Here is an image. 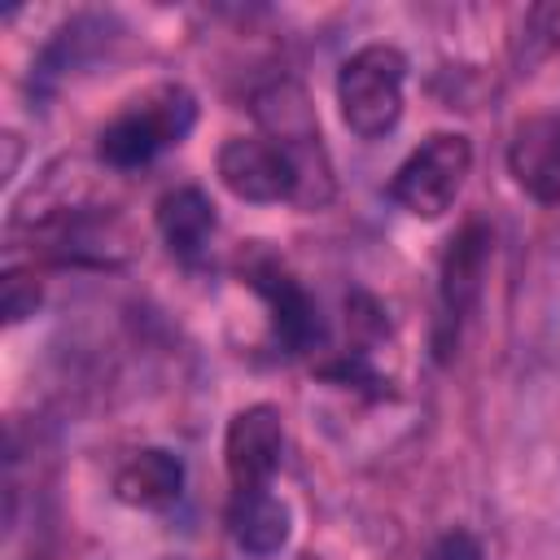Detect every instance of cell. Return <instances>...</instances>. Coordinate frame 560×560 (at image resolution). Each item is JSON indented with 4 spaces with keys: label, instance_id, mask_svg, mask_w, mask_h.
Here are the masks:
<instances>
[{
    "label": "cell",
    "instance_id": "52a82bcc",
    "mask_svg": "<svg viewBox=\"0 0 560 560\" xmlns=\"http://www.w3.org/2000/svg\"><path fill=\"white\" fill-rule=\"evenodd\" d=\"M114 494L127 508H144V512L171 508L184 494V459L171 455V451H162V446H140V451H131L118 464Z\"/></svg>",
    "mask_w": 560,
    "mask_h": 560
},
{
    "label": "cell",
    "instance_id": "ba28073f",
    "mask_svg": "<svg viewBox=\"0 0 560 560\" xmlns=\"http://www.w3.org/2000/svg\"><path fill=\"white\" fill-rule=\"evenodd\" d=\"M289 529H293L289 503L280 494H271V486L232 490V499H228V534L245 556H276L289 542Z\"/></svg>",
    "mask_w": 560,
    "mask_h": 560
},
{
    "label": "cell",
    "instance_id": "30bf717a",
    "mask_svg": "<svg viewBox=\"0 0 560 560\" xmlns=\"http://www.w3.org/2000/svg\"><path fill=\"white\" fill-rule=\"evenodd\" d=\"M214 228H219L214 201H210L201 188H192V184H179V188H171V192L158 201V232H162L166 249H171L179 262L206 258Z\"/></svg>",
    "mask_w": 560,
    "mask_h": 560
},
{
    "label": "cell",
    "instance_id": "277c9868",
    "mask_svg": "<svg viewBox=\"0 0 560 560\" xmlns=\"http://www.w3.org/2000/svg\"><path fill=\"white\" fill-rule=\"evenodd\" d=\"M219 179L232 197L254 201V206H271V201H289L302 192L306 166L271 136H232L223 140L219 158Z\"/></svg>",
    "mask_w": 560,
    "mask_h": 560
},
{
    "label": "cell",
    "instance_id": "7a4b0ae2",
    "mask_svg": "<svg viewBox=\"0 0 560 560\" xmlns=\"http://www.w3.org/2000/svg\"><path fill=\"white\" fill-rule=\"evenodd\" d=\"M192 122H197V101L179 83H166L144 101H136L131 109H122L114 122H105L96 136V153L114 171H140L158 153L179 144L192 131Z\"/></svg>",
    "mask_w": 560,
    "mask_h": 560
},
{
    "label": "cell",
    "instance_id": "7c38bea8",
    "mask_svg": "<svg viewBox=\"0 0 560 560\" xmlns=\"http://www.w3.org/2000/svg\"><path fill=\"white\" fill-rule=\"evenodd\" d=\"M429 560H481V547H477V538L468 529H451V534H442L433 542Z\"/></svg>",
    "mask_w": 560,
    "mask_h": 560
},
{
    "label": "cell",
    "instance_id": "9c48e42d",
    "mask_svg": "<svg viewBox=\"0 0 560 560\" xmlns=\"http://www.w3.org/2000/svg\"><path fill=\"white\" fill-rule=\"evenodd\" d=\"M512 179L542 206L560 201V118H529L508 149Z\"/></svg>",
    "mask_w": 560,
    "mask_h": 560
},
{
    "label": "cell",
    "instance_id": "8fae6325",
    "mask_svg": "<svg viewBox=\"0 0 560 560\" xmlns=\"http://www.w3.org/2000/svg\"><path fill=\"white\" fill-rule=\"evenodd\" d=\"M486 258H490V232L486 228H464L451 249H446V262H442V306H446V319H459L477 293H481V276H486Z\"/></svg>",
    "mask_w": 560,
    "mask_h": 560
},
{
    "label": "cell",
    "instance_id": "6da1fadb",
    "mask_svg": "<svg viewBox=\"0 0 560 560\" xmlns=\"http://www.w3.org/2000/svg\"><path fill=\"white\" fill-rule=\"evenodd\" d=\"M407 57L394 44H363L337 70V105L359 140H385L402 118Z\"/></svg>",
    "mask_w": 560,
    "mask_h": 560
},
{
    "label": "cell",
    "instance_id": "8992f818",
    "mask_svg": "<svg viewBox=\"0 0 560 560\" xmlns=\"http://www.w3.org/2000/svg\"><path fill=\"white\" fill-rule=\"evenodd\" d=\"M249 284L254 293L267 302V319H271V337L284 354H306L324 341V319L311 302V293L280 267V262H258L249 267Z\"/></svg>",
    "mask_w": 560,
    "mask_h": 560
},
{
    "label": "cell",
    "instance_id": "5b68a950",
    "mask_svg": "<svg viewBox=\"0 0 560 560\" xmlns=\"http://www.w3.org/2000/svg\"><path fill=\"white\" fill-rule=\"evenodd\" d=\"M223 464H228L232 490L271 486V477L284 464V416L267 402L241 407L223 433Z\"/></svg>",
    "mask_w": 560,
    "mask_h": 560
},
{
    "label": "cell",
    "instance_id": "3957f363",
    "mask_svg": "<svg viewBox=\"0 0 560 560\" xmlns=\"http://www.w3.org/2000/svg\"><path fill=\"white\" fill-rule=\"evenodd\" d=\"M468 171H472V144H468V136L438 131L420 149H411L407 162L394 171L389 197L407 214H416V219H442L459 201V192L468 184Z\"/></svg>",
    "mask_w": 560,
    "mask_h": 560
}]
</instances>
